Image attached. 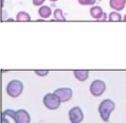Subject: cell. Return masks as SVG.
Here are the masks:
<instances>
[{
	"mask_svg": "<svg viewBox=\"0 0 126 123\" xmlns=\"http://www.w3.org/2000/svg\"><path fill=\"white\" fill-rule=\"evenodd\" d=\"M43 104L49 110H57L61 104V100L54 93H47L43 97Z\"/></svg>",
	"mask_w": 126,
	"mask_h": 123,
	"instance_id": "obj_3",
	"label": "cell"
},
{
	"mask_svg": "<svg viewBox=\"0 0 126 123\" xmlns=\"http://www.w3.org/2000/svg\"><path fill=\"white\" fill-rule=\"evenodd\" d=\"M50 1H51V2H57L58 0H50Z\"/></svg>",
	"mask_w": 126,
	"mask_h": 123,
	"instance_id": "obj_21",
	"label": "cell"
},
{
	"mask_svg": "<svg viewBox=\"0 0 126 123\" xmlns=\"http://www.w3.org/2000/svg\"><path fill=\"white\" fill-rule=\"evenodd\" d=\"M106 19H109V16H107L106 13L104 12V15L102 16V18H101V19L98 20V21H106Z\"/></svg>",
	"mask_w": 126,
	"mask_h": 123,
	"instance_id": "obj_18",
	"label": "cell"
},
{
	"mask_svg": "<svg viewBox=\"0 0 126 123\" xmlns=\"http://www.w3.org/2000/svg\"><path fill=\"white\" fill-rule=\"evenodd\" d=\"M73 75L79 81H85V80H87V78L90 75V71L89 70H74Z\"/></svg>",
	"mask_w": 126,
	"mask_h": 123,
	"instance_id": "obj_10",
	"label": "cell"
},
{
	"mask_svg": "<svg viewBox=\"0 0 126 123\" xmlns=\"http://www.w3.org/2000/svg\"><path fill=\"white\" fill-rule=\"evenodd\" d=\"M53 93L59 97V99L61 100V102H67L69 100H71L72 94H73V91H72V89H70V88H60V89H57Z\"/></svg>",
	"mask_w": 126,
	"mask_h": 123,
	"instance_id": "obj_7",
	"label": "cell"
},
{
	"mask_svg": "<svg viewBox=\"0 0 126 123\" xmlns=\"http://www.w3.org/2000/svg\"><path fill=\"white\" fill-rule=\"evenodd\" d=\"M44 1H46V0H32V3L34 4L35 7H41V6H43Z\"/></svg>",
	"mask_w": 126,
	"mask_h": 123,
	"instance_id": "obj_17",
	"label": "cell"
},
{
	"mask_svg": "<svg viewBox=\"0 0 126 123\" xmlns=\"http://www.w3.org/2000/svg\"><path fill=\"white\" fill-rule=\"evenodd\" d=\"M90 15H91L92 18H94L98 21L102 18V16L104 15V11L100 6H92L91 9H90Z\"/></svg>",
	"mask_w": 126,
	"mask_h": 123,
	"instance_id": "obj_8",
	"label": "cell"
},
{
	"mask_svg": "<svg viewBox=\"0 0 126 123\" xmlns=\"http://www.w3.org/2000/svg\"><path fill=\"white\" fill-rule=\"evenodd\" d=\"M109 20L113 22H118L123 20V16L120 13V11H112L111 13L109 15Z\"/></svg>",
	"mask_w": 126,
	"mask_h": 123,
	"instance_id": "obj_13",
	"label": "cell"
},
{
	"mask_svg": "<svg viewBox=\"0 0 126 123\" xmlns=\"http://www.w3.org/2000/svg\"><path fill=\"white\" fill-rule=\"evenodd\" d=\"M6 91L10 98H18L23 92V83L20 80H11L7 84Z\"/></svg>",
	"mask_w": 126,
	"mask_h": 123,
	"instance_id": "obj_2",
	"label": "cell"
},
{
	"mask_svg": "<svg viewBox=\"0 0 126 123\" xmlns=\"http://www.w3.org/2000/svg\"><path fill=\"white\" fill-rule=\"evenodd\" d=\"M81 6H94L96 0H78Z\"/></svg>",
	"mask_w": 126,
	"mask_h": 123,
	"instance_id": "obj_15",
	"label": "cell"
},
{
	"mask_svg": "<svg viewBox=\"0 0 126 123\" xmlns=\"http://www.w3.org/2000/svg\"><path fill=\"white\" fill-rule=\"evenodd\" d=\"M17 21H30L31 20V16L29 15L26 11H20L17 13V17H16Z\"/></svg>",
	"mask_w": 126,
	"mask_h": 123,
	"instance_id": "obj_12",
	"label": "cell"
},
{
	"mask_svg": "<svg viewBox=\"0 0 126 123\" xmlns=\"http://www.w3.org/2000/svg\"><path fill=\"white\" fill-rule=\"evenodd\" d=\"M2 123H10V122H9V120H7L6 117H2Z\"/></svg>",
	"mask_w": 126,
	"mask_h": 123,
	"instance_id": "obj_19",
	"label": "cell"
},
{
	"mask_svg": "<svg viewBox=\"0 0 126 123\" xmlns=\"http://www.w3.org/2000/svg\"><path fill=\"white\" fill-rule=\"evenodd\" d=\"M38 13H39V16L41 18L47 19V18L51 17V15H52V9L49 6H41L39 8V10H38Z\"/></svg>",
	"mask_w": 126,
	"mask_h": 123,
	"instance_id": "obj_11",
	"label": "cell"
},
{
	"mask_svg": "<svg viewBox=\"0 0 126 123\" xmlns=\"http://www.w3.org/2000/svg\"><path fill=\"white\" fill-rule=\"evenodd\" d=\"M123 21H125V22H126V13L124 15V17H123Z\"/></svg>",
	"mask_w": 126,
	"mask_h": 123,
	"instance_id": "obj_20",
	"label": "cell"
},
{
	"mask_svg": "<svg viewBox=\"0 0 126 123\" xmlns=\"http://www.w3.org/2000/svg\"><path fill=\"white\" fill-rule=\"evenodd\" d=\"M126 0H110V7L114 9V11H121L125 8Z\"/></svg>",
	"mask_w": 126,
	"mask_h": 123,
	"instance_id": "obj_9",
	"label": "cell"
},
{
	"mask_svg": "<svg viewBox=\"0 0 126 123\" xmlns=\"http://www.w3.org/2000/svg\"><path fill=\"white\" fill-rule=\"evenodd\" d=\"M34 73L38 77H46L49 74V70H34Z\"/></svg>",
	"mask_w": 126,
	"mask_h": 123,
	"instance_id": "obj_16",
	"label": "cell"
},
{
	"mask_svg": "<svg viewBox=\"0 0 126 123\" xmlns=\"http://www.w3.org/2000/svg\"><path fill=\"white\" fill-rule=\"evenodd\" d=\"M53 16H54V20L55 21H65V17L64 13L62 12L61 9H55L54 12H53Z\"/></svg>",
	"mask_w": 126,
	"mask_h": 123,
	"instance_id": "obj_14",
	"label": "cell"
},
{
	"mask_svg": "<svg viewBox=\"0 0 126 123\" xmlns=\"http://www.w3.org/2000/svg\"><path fill=\"white\" fill-rule=\"evenodd\" d=\"M69 119L71 123H80L84 119V114L83 111L80 106H73L71 110L69 111Z\"/></svg>",
	"mask_w": 126,
	"mask_h": 123,
	"instance_id": "obj_5",
	"label": "cell"
},
{
	"mask_svg": "<svg viewBox=\"0 0 126 123\" xmlns=\"http://www.w3.org/2000/svg\"><path fill=\"white\" fill-rule=\"evenodd\" d=\"M105 89H106V84L103 80H94L90 84V92L93 97H101L105 92Z\"/></svg>",
	"mask_w": 126,
	"mask_h": 123,
	"instance_id": "obj_4",
	"label": "cell"
},
{
	"mask_svg": "<svg viewBox=\"0 0 126 123\" xmlns=\"http://www.w3.org/2000/svg\"><path fill=\"white\" fill-rule=\"evenodd\" d=\"M115 102L111 99H105L98 105V113L104 122L110 121V115L115 110Z\"/></svg>",
	"mask_w": 126,
	"mask_h": 123,
	"instance_id": "obj_1",
	"label": "cell"
},
{
	"mask_svg": "<svg viewBox=\"0 0 126 123\" xmlns=\"http://www.w3.org/2000/svg\"><path fill=\"white\" fill-rule=\"evenodd\" d=\"M12 119L16 123H30V121H31L30 114H29V112L26 111L24 109H20V110L16 111Z\"/></svg>",
	"mask_w": 126,
	"mask_h": 123,
	"instance_id": "obj_6",
	"label": "cell"
}]
</instances>
